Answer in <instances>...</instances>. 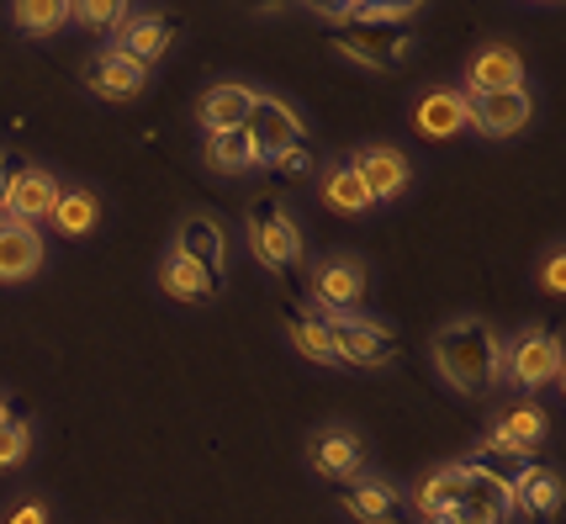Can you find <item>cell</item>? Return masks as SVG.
<instances>
[{
	"label": "cell",
	"instance_id": "obj_30",
	"mask_svg": "<svg viewBox=\"0 0 566 524\" xmlns=\"http://www.w3.org/2000/svg\"><path fill=\"white\" fill-rule=\"evenodd\" d=\"M11 17H17L22 32H59V27L70 22V6L64 0H22Z\"/></svg>",
	"mask_w": 566,
	"mask_h": 524
},
{
	"label": "cell",
	"instance_id": "obj_11",
	"mask_svg": "<svg viewBox=\"0 0 566 524\" xmlns=\"http://www.w3.org/2000/svg\"><path fill=\"white\" fill-rule=\"evenodd\" d=\"M85 85H91L96 96H106V101H133L148 85V64H138L133 53H123V49H112V43H106V49L91 59Z\"/></svg>",
	"mask_w": 566,
	"mask_h": 524
},
{
	"label": "cell",
	"instance_id": "obj_12",
	"mask_svg": "<svg viewBox=\"0 0 566 524\" xmlns=\"http://www.w3.org/2000/svg\"><path fill=\"white\" fill-rule=\"evenodd\" d=\"M334 49L355 53L360 64L387 70V64H397L402 53L413 49V32H397V27H370V22H345V32L334 38Z\"/></svg>",
	"mask_w": 566,
	"mask_h": 524
},
{
	"label": "cell",
	"instance_id": "obj_18",
	"mask_svg": "<svg viewBox=\"0 0 566 524\" xmlns=\"http://www.w3.org/2000/svg\"><path fill=\"white\" fill-rule=\"evenodd\" d=\"M509 509L518 514H530V520H541V514H556L562 509V476L545 472V467H524V476L514 482V493H509Z\"/></svg>",
	"mask_w": 566,
	"mask_h": 524
},
{
	"label": "cell",
	"instance_id": "obj_22",
	"mask_svg": "<svg viewBox=\"0 0 566 524\" xmlns=\"http://www.w3.org/2000/svg\"><path fill=\"white\" fill-rule=\"evenodd\" d=\"M159 286H165V297H175V302H212L218 297V281L201 271V265H191L180 250L165 254V265H159Z\"/></svg>",
	"mask_w": 566,
	"mask_h": 524
},
{
	"label": "cell",
	"instance_id": "obj_37",
	"mask_svg": "<svg viewBox=\"0 0 566 524\" xmlns=\"http://www.w3.org/2000/svg\"><path fill=\"white\" fill-rule=\"evenodd\" d=\"M313 11H318V17H328V22H339V27H345L355 6H349V0H345V6H339V0H323V6H313Z\"/></svg>",
	"mask_w": 566,
	"mask_h": 524
},
{
	"label": "cell",
	"instance_id": "obj_4",
	"mask_svg": "<svg viewBox=\"0 0 566 524\" xmlns=\"http://www.w3.org/2000/svg\"><path fill=\"white\" fill-rule=\"evenodd\" d=\"M562 366H566V349L556 334H545V328H524L514 345L503 349V376L514 381V387H562Z\"/></svg>",
	"mask_w": 566,
	"mask_h": 524
},
{
	"label": "cell",
	"instance_id": "obj_7",
	"mask_svg": "<svg viewBox=\"0 0 566 524\" xmlns=\"http://www.w3.org/2000/svg\"><path fill=\"white\" fill-rule=\"evenodd\" d=\"M535 101L530 91H488V96H467V123L488 138H514L518 127H530Z\"/></svg>",
	"mask_w": 566,
	"mask_h": 524
},
{
	"label": "cell",
	"instance_id": "obj_38",
	"mask_svg": "<svg viewBox=\"0 0 566 524\" xmlns=\"http://www.w3.org/2000/svg\"><path fill=\"white\" fill-rule=\"evenodd\" d=\"M423 524H461V520H455V509H444V514H423Z\"/></svg>",
	"mask_w": 566,
	"mask_h": 524
},
{
	"label": "cell",
	"instance_id": "obj_21",
	"mask_svg": "<svg viewBox=\"0 0 566 524\" xmlns=\"http://www.w3.org/2000/svg\"><path fill=\"white\" fill-rule=\"evenodd\" d=\"M524 467H530V455H518V450H509V446H497L493 434L471 450V461H467L471 476L493 482V488H503V493H514V482L524 476Z\"/></svg>",
	"mask_w": 566,
	"mask_h": 524
},
{
	"label": "cell",
	"instance_id": "obj_20",
	"mask_svg": "<svg viewBox=\"0 0 566 524\" xmlns=\"http://www.w3.org/2000/svg\"><path fill=\"white\" fill-rule=\"evenodd\" d=\"M413 127L423 138H455L467 127V96L461 91H429L413 112Z\"/></svg>",
	"mask_w": 566,
	"mask_h": 524
},
{
	"label": "cell",
	"instance_id": "obj_33",
	"mask_svg": "<svg viewBox=\"0 0 566 524\" xmlns=\"http://www.w3.org/2000/svg\"><path fill=\"white\" fill-rule=\"evenodd\" d=\"M127 11L133 6H123V0H80V6H70V17H80V22L96 27V32H117Z\"/></svg>",
	"mask_w": 566,
	"mask_h": 524
},
{
	"label": "cell",
	"instance_id": "obj_1",
	"mask_svg": "<svg viewBox=\"0 0 566 524\" xmlns=\"http://www.w3.org/2000/svg\"><path fill=\"white\" fill-rule=\"evenodd\" d=\"M434 366L455 392H488L503 376V339L482 318H455L434 334Z\"/></svg>",
	"mask_w": 566,
	"mask_h": 524
},
{
	"label": "cell",
	"instance_id": "obj_2",
	"mask_svg": "<svg viewBox=\"0 0 566 524\" xmlns=\"http://www.w3.org/2000/svg\"><path fill=\"white\" fill-rule=\"evenodd\" d=\"M334 339V360L339 366H387L397 360V334L387 324H370L355 313H318Z\"/></svg>",
	"mask_w": 566,
	"mask_h": 524
},
{
	"label": "cell",
	"instance_id": "obj_32",
	"mask_svg": "<svg viewBox=\"0 0 566 524\" xmlns=\"http://www.w3.org/2000/svg\"><path fill=\"white\" fill-rule=\"evenodd\" d=\"M27 450H32V425L27 419H0V472H11V467H22Z\"/></svg>",
	"mask_w": 566,
	"mask_h": 524
},
{
	"label": "cell",
	"instance_id": "obj_16",
	"mask_svg": "<svg viewBox=\"0 0 566 524\" xmlns=\"http://www.w3.org/2000/svg\"><path fill=\"white\" fill-rule=\"evenodd\" d=\"M38 265H43V239H38V228L0 218V281H27Z\"/></svg>",
	"mask_w": 566,
	"mask_h": 524
},
{
	"label": "cell",
	"instance_id": "obj_10",
	"mask_svg": "<svg viewBox=\"0 0 566 524\" xmlns=\"http://www.w3.org/2000/svg\"><path fill=\"white\" fill-rule=\"evenodd\" d=\"M313 302H318V313H355L366 302V265L360 260H323L313 271Z\"/></svg>",
	"mask_w": 566,
	"mask_h": 524
},
{
	"label": "cell",
	"instance_id": "obj_13",
	"mask_svg": "<svg viewBox=\"0 0 566 524\" xmlns=\"http://www.w3.org/2000/svg\"><path fill=\"white\" fill-rule=\"evenodd\" d=\"M175 43V22L165 17V11H127L123 27L112 32V49L133 53L138 64H148V59H159V53Z\"/></svg>",
	"mask_w": 566,
	"mask_h": 524
},
{
	"label": "cell",
	"instance_id": "obj_3",
	"mask_svg": "<svg viewBox=\"0 0 566 524\" xmlns=\"http://www.w3.org/2000/svg\"><path fill=\"white\" fill-rule=\"evenodd\" d=\"M249 244L265 271L292 275L302 260V228L292 223V212L281 201H260V207H249Z\"/></svg>",
	"mask_w": 566,
	"mask_h": 524
},
{
	"label": "cell",
	"instance_id": "obj_28",
	"mask_svg": "<svg viewBox=\"0 0 566 524\" xmlns=\"http://www.w3.org/2000/svg\"><path fill=\"white\" fill-rule=\"evenodd\" d=\"M286 328H292V345L307 355V360H318V366H339L334 360V339H328V324H323L318 313H292L286 318Z\"/></svg>",
	"mask_w": 566,
	"mask_h": 524
},
{
	"label": "cell",
	"instance_id": "obj_40",
	"mask_svg": "<svg viewBox=\"0 0 566 524\" xmlns=\"http://www.w3.org/2000/svg\"><path fill=\"white\" fill-rule=\"evenodd\" d=\"M0 419H6V402H0Z\"/></svg>",
	"mask_w": 566,
	"mask_h": 524
},
{
	"label": "cell",
	"instance_id": "obj_36",
	"mask_svg": "<svg viewBox=\"0 0 566 524\" xmlns=\"http://www.w3.org/2000/svg\"><path fill=\"white\" fill-rule=\"evenodd\" d=\"M0 524H49V509H43V503H17V509H11V514H6V520Z\"/></svg>",
	"mask_w": 566,
	"mask_h": 524
},
{
	"label": "cell",
	"instance_id": "obj_6",
	"mask_svg": "<svg viewBox=\"0 0 566 524\" xmlns=\"http://www.w3.org/2000/svg\"><path fill=\"white\" fill-rule=\"evenodd\" d=\"M244 133H249V144H254V154H260V165H265V159H275V154H286L302 144V117H296L286 101L254 96Z\"/></svg>",
	"mask_w": 566,
	"mask_h": 524
},
{
	"label": "cell",
	"instance_id": "obj_24",
	"mask_svg": "<svg viewBox=\"0 0 566 524\" xmlns=\"http://www.w3.org/2000/svg\"><path fill=\"white\" fill-rule=\"evenodd\" d=\"M207 165L222 175H244L260 165V154H254L244 127H233V133H207Z\"/></svg>",
	"mask_w": 566,
	"mask_h": 524
},
{
	"label": "cell",
	"instance_id": "obj_14",
	"mask_svg": "<svg viewBox=\"0 0 566 524\" xmlns=\"http://www.w3.org/2000/svg\"><path fill=\"white\" fill-rule=\"evenodd\" d=\"M471 96H488V91H524V59L509 43H488L471 59Z\"/></svg>",
	"mask_w": 566,
	"mask_h": 524
},
{
	"label": "cell",
	"instance_id": "obj_9",
	"mask_svg": "<svg viewBox=\"0 0 566 524\" xmlns=\"http://www.w3.org/2000/svg\"><path fill=\"white\" fill-rule=\"evenodd\" d=\"M307 461H313V472L318 476H334V482H355V476L366 472V440L355 434V429H318L313 434V446H307Z\"/></svg>",
	"mask_w": 566,
	"mask_h": 524
},
{
	"label": "cell",
	"instance_id": "obj_34",
	"mask_svg": "<svg viewBox=\"0 0 566 524\" xmlns=\"http://www.w3.org/2000/svg\"><path fill=\"white\" fill-rule=\"evenodd\" d=\"M541 292H551V297H562L566 292V254H545V265H541Z\"/></svg>",
	"mask_w": 566,
	"mask_h": 524
},
{
	"label": "cell",
	"instance_id": "obj_35",
	"mask_svg": "<svg viewBox=\"0 0 566 524\" xmlns=\"http://www.w3.org/2000/svg\"><path fill=\"white\" fill-rule=\"evenodd\" d=\"M265 165H271V170H281V175H307V170H313V154H307V144H296V149L265 159Z\"/></svg>",
	"mask_w": 566,
	"mask_h": 524
},
{
	"label": "cell",
	"instance_id": "obj_15",
	"mask_svg": "<svg viewBox=\"0 0 566 524\" xmlns=\"http://www.w3.org/2000/svg\"><path fill=\"white\" fill-rule=\"evenodd\" d=\"M175 250L186 254L191 265H201V271L212 275V281H222L228 250H222V228L212 223V218H201V212H191V218L180 223V239H175Z\"/></svg>",
	"mask_w": 566,
	"mask_h": 524
},
{
	"label": "cell",
	"instance_id": "obj_29",
	"mask_svg": "<svg viewBox=\"0 0 566 524\" xmlns=\"http://www.w3.org/2000/svg\"><path fill=\"white\" fill-rule=\"evenodd\" d=\"M53 223H59V233L80 239V233H91V228L101 223V201L91 197V191H64L59 207H53Z\"/></svg>",
	"mask_w": 566,
	"mask_h": 524
},
{
	"label": "cell",
	"instance_id": "obj_39",
	"mask_svg": "<svg viewBox=\"0 0 566 524\" xmlns=\"http://www.w3.org/2000/svg\"><path fill=\"white\" fill-rule=\"evenodd\" d=\"M11 175H17V170H11V165H6V154H0V201H6V186H11Z\"/></svg>",
	"mask_w": 566,
	"mask_h": 524
},
{
	"label": "cell",
	"instance_id": "obj_5",
	"mask_svg": "<svg viewBox=\"0 0 566 524\" xmlns=\"http://www.w3.org/2000/svg\"><path fill=\"white\" fill-rule=\"evenodd\" d=\"M64 197V186L53 180L43 165H22V170L11 175V186H6V201H0V218H11V223H27L38 228L43 218H53V207Z\"/></svg>",
	"mask_w": 566,
	"mask_h": 524
},
{
	"label": "cell",
	"instance_id": "obj_19",
	"mask_svg": "<svg viewBox=\"0 0 566 524\" xmlns=\"http://www.w3.org/2000/svg\"><path fill=\"white\" fill-rule=\"evenodd\" d=\"M493 440L535 461V450H541V440H545V408H541V402H514V408L497 419Z\"/></svg>",
	"mask_w": 566,
	"mask_h": 524
},
{
	"label": "cell",
	"instance_id": "obj_25",
	"mask_svg": "<svg viewBox=\"0 0 566 524\" xmlns=\"http://www.w3.org/2000/svg\"><path fill=\"white\" fill-rule=\"evenodd\" d=\"M461 488H467V467H440L413 488V503H419V514H444L461 503Z\"/></svg>",
	"mask_w": 566,
	"mask_h": 524
},
{
	"label": "cell",
	"instance_id": "obj_23",
	"mask_svg": "<svg viewBox=\"0 0 566 524\" xmlns=\"http://www.w3.org/2000/svg\"><path fill=\"white\" fill-rule=\"evenodd\" d=\"M455 520L461 524H503L509 520V493L467 472V488H461V503H455Z\"/></svg>",
	"mask_w": 566,
	"mask_h": 524
},
{
	"label": "cell",
	"instance_id": "obj_31",
	"mask_svg": "<svg viewBox=\"0 0 566 524\" xmlns=\"http://www.w3.org/2000/svg\"><path fill=\"white\" fill-rule=\"evenodd\" d=\"M419 17V6L413 0H366V6H355L349 11V22H370V27H402Z\"/></svg>",
	"mask_w": 566,
	"mask_h": 524
},
{
	"label": "cell",
	"instance_id": "obj_26",
	"mask_svg": "<svg viewBox=\"0 0 566 524\" xmlns=\"http://www.w3.org/2000/svg\"><path fill=\"white\" fill-rule=\"evenodd\" d=\"M345 509L366 524H387L397 514V488L392 482H355L345 493Z\"/></svg>",
	"mask_w": 566,
	"mask_h": 524
},
{
	"label": "cell",
	"instance_id": "obj_8",
	"mask_svg": "<svg viewBox=\"0 0 566 524\" xmlns=\"http://www.w3.org/2000/svg\"><path fill=\"white\" fill-rule=\"evenodd\" d=\"M349 165H355V175H360V186H366L370 201H397L402 191H408V180H413V170H408V154L387 149V144H366V149L355 154Z\"/></svg>",
	"mask_w": 566,
	"mask_h": 524
},
{
	"label": "cell",
	"instance_id": "obj_17",
	"mask_svg": "<svg viewBox=\"0 0 566 524\" xmlns=\"http://www.w3.org/2000/svg\"><path fill=\"white\" fill-rule=\"evenodd\" d=\"M249 106H254V91H249V85H212V91L201 96L197 117L207 133H233V127L249 123Z\"/></svg>",
	"mask_w": 566,
	"mask_h": 524
},
{
	"label": "cell",
	"instance_id": "obj_27",
	"mask_svg": "<svg viewBox=\"0 0 566 524\" xmlns=\"http://www.w3.org/2000/svg\"><path fill=\"white\" fill-rule=\"evenodd\" d=\"M323 201H328L334 212H349V218L370 207L366 186H360V175H355V165H349V159H345V165H334V170L323 175Z\"/></svg>",
	"mask_w": 566,
	"mask_h": 524
}]
</instances>
